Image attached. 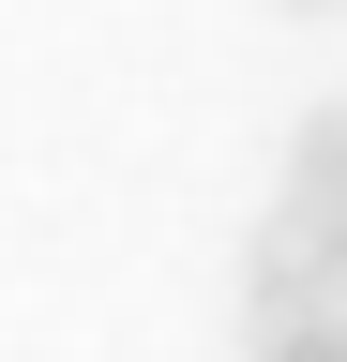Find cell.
Here are the masks:
<instances>
[{
  "mask_svg": "<svg viewBox=\"0 0 347 362\" xmlns=\"http://www.w3.org/2000/svg\"><path fill=\"white\" fill-rule=\"evenodd\" d=\"M272 226H302V257L347 242V106H302L287 121V211Z\"/></svg>",
  "mask_w": 347,
  "mask_h": 362,
  "instance_id": "cell-1",
  "label": "cell"
},
{
  "mask_svg": "<svg viewBox=\"0 0 347 362\" xmlns=\"http://www.w3.org/2000/svg\"><path fill=\"white\" fill-rule=\"evenodd\" d=\"M257 362H347V302H317V317H272V332H257Z\"/></svg>",
  "mask_w": 347,
  "mask_h": 362,
  "instance_id": "cell-2",
  "label": "cell"
},
{
  "mask_svg": "<svg viewBox=\"0 0 347 362\" xmlns=\"http://www.w3.org/2000/svg\"><path fill=\"white\" fill-rule=\"evenodd\" d=\"M317 287H332V302H347V242H317Z\"/></svg>",
  "mask_w": 347,
  "mask_h": 362,
  "instance_id": "cell-3",
  "label": "cell"
},
{
  "mask_svg": "<svg viewBox=\"0 0 347 362\" xmlns=\"http://www.w3.org/2000/svg\"><path fill=\"white\" fill-rule=\"evenodd\" d=\"M287 16H332V0H287Z\"/></svg>",
  "mask_w": 347,
  "mask_h": 362,
  "instance_id": "cell-4",
  "label": "cell"
}]
</instances>
